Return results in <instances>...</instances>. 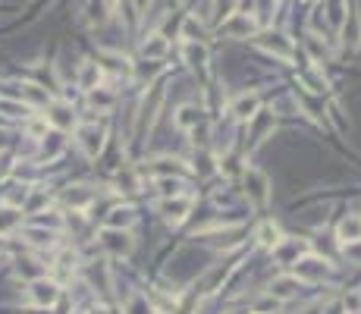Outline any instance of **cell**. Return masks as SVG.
<instances>
[{
    "label": "cell",
    "mask_w": 361,
    "mask_h": 314,
    "mask_svg": "<svg viewBox=\"0 0 361 314\" xmlns=\"http://www.w3.org/2000/svg\"><path fill=\"white\" fill-rule=\"evenodd\" d=\"M342 305H346V314H358L361 311V293H349L346 299H342Z\"/></svg>",
    "instance_id": "e575fe53"
},
{
    "label": "cell",
    "mask_w": 361,
    "mask_h": 314,
    "mask_svg": "<svg viewBox=\"0 0 361 314\" xmlns=\"http://www.w3.org/2000/svg\"><path fill=\"white\" fill-rule=\"evenodd\" d=\"M183 38H185V41H205V26H201L195 16H185V22H183Z\"/></svg>",
    "instance_id": "f1b7e54d"
},
{
    "label": "cell",
    "mask_w": 361,
    "mask_h": 314,
    "mask_svg": "<svg viewBox=\"0 0 361 314\" xmlns=\"http://www.w3.org/2000/svg\"><path fill=\"white\" fill-rule=\"evenodd\" d=\"M299 293H302V280L295 277V273H289V277H277V280L270 283V295L277 302H289V299H295Z\"/></svg>",
    "instance_id": "4fadbf2b"
},
{
    "label": "cell",
    "mask_w": 361,
    "mask_h": 314,
    "mask_svg": "<svg viewBox=\"0 0 361 314\" xmlns=\"http://www.w3.org/2000/svg\"><path fill=\"white\" fill-rule=\"evenodd\" d=\"M26 239L32 242V246H54L57 236H54L50 230L44 232V230H35V226H28V230H26Z\"/></svg>",
    "instance_id": "4dcf8cb0"
},
{
    "label": "cell",
    "mask_w": 361,
    "mask_h": 314,
    "mask_svg": "<svg viewBox=\"0 0 361 314\" xmlns=\"http://www.w3.org/2000/svg\"><path fill=\"white\" fill-rule=\"evenodd\" d=\"M167 50H170V41H167L160 32L151 35V38H145V41H142V54L148 57V60H164Z\"/></svg>",
    "instance_id": "e0dca14e"
},
{
    "label": "cell",
    "mask_w": 361,
    "mask_h": 314,
    "mask_svg": "<svg viewBox=\"0 0 361 314\" xmlns=\"http://www.w3.org/2000/svg\"><path fill=\"white\" fill-rule=\"evenodd\" d=\"M299 79H302V85H305V89L314 91V95H324V91H327V79H324V73H320V69H305Z\"/></svg>",
    "instance_id": "d4e9b609"
},
{
    "label": "cell",
    "mask_w": 361,
    "mask_h": 314,
    "mask_svg": "<svg viewBox=\"0 0 361 314\" xmlns=\"http://www.w3.org/2000/svg\"><path fill=\"white\" fill-rule=\"evenodd\" d=\"M57 299H60V286L54 280L38 277V280L28 283V302L35 308H50V305H57Z\"/></svg>",
    "instance_id": "6da1fadb"
},
{
    "label": "cell",
    "mask_w": 361,
    "mask_h": 314,
    "mask_svg": "<svg viewBox=\"0 0 361 314\" xmlns=\"http://www.w3.org/2000/svg\"><path fill=\"white\" fill-rule=\"evenodd\" d=\"M324 314H346V305H342V302H330V305L324 308Z\"/></svg>",
    "instance_id": "f35d334b"
},
{
    "label": "cell",
    "mask_w": 361,
    "mask_h": 314,
    "mask_svg": "<svg viewBox=\"0 0 361 314\" xmlns=\"http://www.w3.org/2000/svg\"><path fill=\"white\" fill-rule=\"evenodd\" d=\"M101 75H104V69L98 66V63H82V73H79V89H85V91L101 89Z\"/></svg>",
    "instance_id": "ffe728a7"
},
{
    "label": "cell",
    "mask_w": 361,
    "mask_h": 314,
    "mask_svg": "<svg viewBox=\"0 0 361 314\" xmlns=\"http://www.w3.org/2000/svg\"><path fill=\"white\" fill-rule=\"evenodd\" d=\"M293 267H295V277H299V280H324V273L330 270L327 261H324V258H314V255H305V258H299Z\"/></svg>",
    "instance_id": "8fae6325"
},
{
    "label": "cell",
    "mask_w": 361,
    "mask_h": 314,
    "mask_svg": "<svg viewBox=\"0 0 361 314\" xmlns=\"http://www.w3.org/2000/svg\"><path fill=\"white\" fill-rule=\"evenodd\" d=\"M254 239H258L264 248H273L279 239H283V236H279V226L267 220V223H261V226H258V232H254Z\"/></svg>",
    "instance_id": "484cf974"
},
{
    "label": "cell",
    "mask_w": 361,
    "mask_h": 314,
    "mask_svg": "<svg viewBox=\"0 0 361 314\" xmlns=\"http://www.w3.org/2000/svg\"><path fill=\"white\" fill-rule=\"evenodd\" d=\"M132 223H136V211H132V207H113L110 217L104 220L107 230H129Z\"/></svg>",
    "instance_id": "d6986e66"
},
{
    "label": "cell",
    "mask_w": 361,
    "mask_h": 314,
    "mask_svg": "<svg viewBox=\"0 0 361 314\" xmlns=\"http://www.w3.org/2000/svg\"><path fill=\"white\" fill-rule=\"evenodd\" d=\"M236 3H239V0H211V22H214V26H217V28L223 26V22L236 13Z\"/></svg>",
    "instance_id": "7402d4cb"
},
{
    "label": "cell",
    "mask_w": 361,
    "mask_h": 314,
    "mask_svg": "<svg viewBox=\"0 0 361 314\" xmlns=\"http://www.w3.org/2000/svg\"><path fill=\"white\" fill-rule=\"evenodd\" d=\"M336 239H340L342 246L361 239V217H358V214H349V217L340 220V226H336Z\"/></svg>",
    "instance_id": "9a60e30c"
},
{
    "label": "cell",
    "mask_w": 361,
    "mask_h": 314,
    "mask_svg": "<svg viewBox=\"0 0 361 314\" xmlns=\"http://www.w3.org/2000/svg\"><path fill=\"white\" fill-rule=\"evenodd\" d=\"M299 101H302V107H305V110H308V113H311V116H314V120H320V113H324V107H320V104H317V101H314V98H308V95H305V91H299Z\"/></svg>",
    "instance_id": "836d02e7"
},
{
    "label": "cell",
    "mask_w": 361,
    "mask_h": 314,
    "mask_svg": "<svg viewBox=\"0 0 361 314\" xmlns=\"http://www.w3.org/2000/svg\"><path fill=\"white\" fill-rule=\"evenodd\" d=\"M226 314H252V308H242V305H239V308H230Z\"/></svg>",
    "instance_id": "60d3db41"
},
{
    "label": "cell",
    "mask_w": 361,
    "mask_h": 314,
    "mask_svg": "<svg viewBox=\"0 0 361 314\" xmlns=\"http://www.w3.org/2000/svg\"><path fill=\"white\" fill-rule=\"evenodd\" d=\"M342 41L349 48H361V16L358 13H349L346 26H342Z\"/></svg>",
    "instance_id": "44dd1931"
},
{
    "label": "cell",
    "mask_w": 361,
    "mask_h": 314,
    "mask_svg": "<svg viewBox=\"0 0 361 314\" xmlns=\"http://www.w3.org/2000/svg\"><path fill=\"white\" fill-rule=\"evenodd\" d=\"M160 101H164V89H160V85H154V89H151V98H145L142 110H138V126H136L138 136H145V129H151V123H154Z\"/></svg>",
    "instance_id": "9c48e42d"
},
{
    "label": "cell",
    "mask_w": 361,
    "mask_h": 314,
    "mask_svg": "<svg viewBox=\"0 0 361 314\" xmlns=\"http://www.w3.org/2000/svg\"><path fill=\"white\" fill-rule=\"evenodd\" d=\"M220 32L226 38H254L258 35V19L254 16H246V13H232L230 19L220 26Z\"/></svg>",
    "instance_id": "5b68a950"
},
{
    "label": "cell",
    "mask_w": 361,
    "mask_h": 314,
    "mask_svg": "<svg viewBox=\"0 0 361 314\" xmlns=\"http://www.w3.org/2000/svg\"><path fill=\"white\" fill-rule=\"evenodd\" d=\"M273 3H277V0H258V7H254V13H258V19H261V22H267V19H270Z\"/></svg>",
    "instance_id": "d590c367"
},
{
    "label": "cell",
    "mask_w": 361,
    "mask_h": 314,
    "mask_svg": "<svg viewBox=\"0 0 361 314\" xmlns=\"http://www.w3.org/2000/svg\"><path fill=\"white\" fill-rule=\"evenodd\" d=\"M342 252H346V258H352L355 264H361V239H358V242H349V246H342Z\"/></svg>",
    "instance_id": "8d00e7d4"
},
{
    "label": "cell",
    "mask_w": 361,
    "mask_h": 314,
    "mask_svg": "<svg viewBox=\"0 0 361 314\" xmlns=\"http://www.w3.org/2000/svg\"><path fill=\"white\" fill-rule=\"evenodd\" d=\"M183 57H185V63H189L192 69H198V73H205L207 69V48L201 41H185L183 44Z\"/></svg>",
    "instance_id": "2e32d148"
},
{
    "label": "cell",
    "mask_w": 361,
    "mask_h": 314,
    "mask_svg": "<svg viewBox=\"0 0 361 314\" xmlns=\"http://www.w3.org/2000/svg\"><path fill=\"white\" fill-rule=\"evenodd\" d=\"M0 110L7 116H26L28 113V104L26 101H10V98H0Z\"/></svg>",
    "instance_id": "1f68e13d"
},
{
    "label": "cell",
    "mask_w": 361,
    "mask_h": 314,
    "mask_svg": "<svg viewBox=\"0 0 361 314\" xmlns=\"http://www.w3.org/2000/svg\"><path fill=\"white\" fill-rule=\"evenodd\" d=\"M305 255H311V246H308L305 239H279L277 246H273V258L283 267H293L295 261L305 258Z\"/></svg>",
    "instance_id": "3957f363"
},
{
    "label": "cell",
    "mask_w": 361,
    "mask_h": 314,
    "mask_svg": "<svg viewBox=\"0 0 361 314\" xmlns=\"http://www.w3.org/2000/svg\"><path fill=\"white\" fill-rule=\"evenodd\" d=\"M230 113L236 116V120H242V123L254 120V116L261 113V95H258V91H246V95H239L236 101L230 104Z\"/></svg>",
    "instance_id": "ba28073f"
},
{
    "label": "cell",
    "mask_w": 361,
    "mask_h": 314,
    "mask_svg": "<svg viewBox=\"0 0 361 314\" xmlns=\"http://www.w3.org/2000/svg\"><path fill=\"white\" fill-rule=\"evenodd\" d=\"M44 120H48L54 129H60V132H69L75 126V113L69 110V104H48V113H44Z\"/></svg>",
    "instance_id": "7c38bea8"
},
{
    "label": "cell",
    "mask_w": 361,
    "mask_h": 314,
    "mask_svg": "<svg viewBox=\"0 0 361 314\" xmlns=\"http://www.w3.org/2000/svg\"><path fill=\"white\" fill-rule=\"evenodd\" d=\"M308 50H311V57L314 60H324V48H320V41H317V35H308Z\"/></svg>",
    "instance_id": "74e56055"
},
{
    "label": "cell",
    "mask_w": 361,
    "mask_h": 314,
    "mask_svg": "<svg viewBox=\"0 0 361 314\" xmlns=\"http://www.w3.org/2000/svg\"><path fill=\"white\" fill-rule=\"evenodd\" d=\"M101 248L110 255H116V258H123V255L132 252V236L129 230H107L104 226L101 230Z\"/></svg>",
    "instance_id": "8992f818"
},
{
    "label": "cell",
    "mask_w": 361,
    "mask_h": 314,
    "mask_svg": "<svg viewBox=\"0 0 361 314\" xmlns=\"http://www.w3.org/2000/svg\"><path fill=\"white\" fill-rule=\"evenodd\" d=\"M132 3H136L138 13H148V7H151V0H132Z\"/></svg>",
    "instance_id": "ab89813d"
},
{
    "label": "cell",
    "mask_w": 361,
    "mask_h": 314,
    "mask_svg": "<svg viewBox=\"0 0 361 314\" xmlns=\"http://www.w3.org/2000/svg\"><path fill=\"white\" fill-rule=\"evenodd\" d=\"M246 192H248V201H254L258 207H264L270 201V183L261 170H246Z\"/></svg>",
    "instance_id": "52a82bcc"
},
{
    "label": "cell",
    "mask_w": 361,
    "mask_h": 314,
    "mask_svg": "<svg viewBox=\"0 0 361 314\" xmlns=\"http://www.w3.org/2000/svg\"><path fill=\"white\" fill-rule=\"evenodd\" d=\"M104 3H107V7H116V0H104Z\"/></svg>",
    "instance_id": "b9f144b4"
},
{
    "label": "cell",
    "mask_w": 361,
    "mask_h": 314,
    "mask_svg": "<svg viewBox=\"0 0 361 314\" xmlns=\"http://www.w3.org/2000/svg\"><path fill=\"white\" fill-rule=\"evenodd\" d=\"M19 226H22V207H16V205L0 207V236H10Z\"/></svg>",
    "instance_id": "ac0fdd59"
},
{
    "label": "cell",
    "mask_w": 361,
    "mask_h": 314,
    "mask_svg": "<svg viewBox=\"0 0 361 314\" xmlns=\"http://www.w3.org/2000/svg\"><path fill=\"white\" fill-rule=\"evenodd\" d=\"M192 205H195L192 195H170V198H164L160 205H157V211L164 214L167 223H183V220L189 217Z\"/></svg>",
    "instance_id": "7a4b0ae2"
},
{
    "label": "cell",
    "mask_w": 361,
    "mask_h": 314,
    "mask_svg": "<svg viewBox=\"0 0 361 314\" xmlns=\"http://www.w3.org/2000/svg\"><path fill=\"white\" fill-rule=\"evenodd\" d=\"M75 136H79V148L85 151V157H98L104 148V126L98 123H85V126H75Z\"/></svg>",
    "instance_id": "277c9868"
},
{
    "label": "cell",
    "mask_w": 361,
    "mask_h": 314,
    "mask_svg": "<svg viewBox=\"0 0 361 314\" xmlns=\"http://www.w3.org/2000/svg\"><path fill=\"white\" fill-rule=\"evenodd\" d=\"M95 195H98V192L89 189V185H75L73 192H66V201L73 207H89L91 201H95Z\"/></svg>",
    "instance_id": "4316f807"
},
{
    "label": "cell",
    "mask_w": 361,
    "mask_h": 314,
    "mask_svg": "<svg viewBox=\"0 0 361 314\" xmlns=\"http://www.w3.org/2000/svg\"><path fill=\"white\" fill-rule=\"evenodd\" d=\"M201 123H205V110L195 107V104H183V107L173 113V126H176L179 132H195Z\"/></svg>",
    "instance_id": "30bf717a"
},
{
    "label": "cell",
    "mask_w": 361,
    "mask_h": 314,
    "mask_svg": "<svg viewBox=\"0 0 361 314\" xmlns=\"http://www.w3.org/2000/svg\"><path fill=\"white\" fill-rule=\"evenodd\" d=\"M26 98L32 107H48V91H41V85H35V82H22V91H19V101Z\"/></svg>",
    "instance_id": "603a6c76"
},
{
    "label": "cell",
    "mask_w": 361,
    "mask_h": 314,
    "mask_svg": "<svg viewBox=\"0 0 361 314\" xmlns=\"http://www.w3.org/2000/svg\"><path fill=\"white\" fill-rule=\"evenodd\" d=\"M258 48H264L267 54L279 57V60H293V44H289V38H283V35H261L258 38Z\"/></svg>",
    "instance_id": "5bb4252c"
},
{
    "label": "cell",
    "mask_w": 361,
    "mask_h": 314,
    "mask_svg": "<svg viewBox=\"0 0 361 314\" xmlns=\"http://www.w3.org/2000/svg\"><path fill=\"white\" fill-rule=\"evenodd\" d=\"M126 314H157V311H154V305L148 302V295L136 293V295L126 299Z\"/></svg>",
    "instance_id": "83f0119b"
},
{
    "label": "cell",
    "mask_w": 361,
    "mask_h": 314,
    "mask_svg": "<svg viewBox=\"0 0 361 314\" xmlns=\"http://www.w3.org/2000/svg\"><path fill=\"white\" fill-rule=\"evenodd\" d=\"M277 308H279V302L273 299V295H267V299L254 302V305H252V314H273Z\"/></svg>",
    "instance_id": "d6a6232c"
},
{
    "label": "cell",
    "mask_w": 361,
    "mask_h": 314,
    "mask_svg": "<svg viewBox=\"0 0 361 314\" xmlns=\"http://www.w3.org/2000/svg\"><path fill=\"white\" fill-rule=\"evenodd\" d=\"M151 173H154V176H185L189 170L183 167V160H170V157H164V160H154Z\"/></svg>",
    "instance_id": "cb8c5ba5"
},
{
    "label": "cell",
    "mask_w": 361,
    "mask_h": 314,
    "mask_svg": "<svg viewBox=\"0 0 361 314\" xmlns=\"http://www.w3.org/2000/svg\"><path fill=\"white\" fill-rule=\"evenodd\" d=\"M89 101H91V107H98V110H110L116 104V95L107 89H95V91H89Z\"/></svg>",
    "instance_id": "f546056e"
}]
</instances>
